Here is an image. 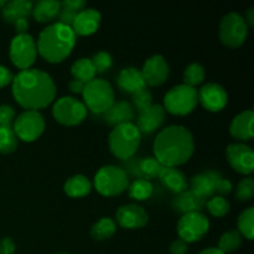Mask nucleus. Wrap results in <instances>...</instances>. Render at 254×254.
<instances>
[{"label": "nucleus", "instance_id": "nucleus-17", "mask_svg": "<svg viewBox=\"0 0 254 254\" xmlns=\"http://www.w3.org/2000/svg\"><path fill=\"white\" fill-rule=\"evenodd\" d=\"M165 122V109L160 104H151L139 112L136 128L140 134H151L158 130Z\"/></svg>", "mask_w": 254, "mask_h": 254}, {"label": "nucleus", "instance_id": "nucleus-49", "mask_svg": "<svg viewBox=\"0 0 254 254\" xmlns=\"http://www.w3.org/2000/svg\"><path fill=\"white\" fill-rule=\"evenodd\" d=\"M198 254H225L222 251H220L218 248H207V250H203L202 252H200Z\"/></svg>", "mask_w": 254, "mask_h": 254}, {"label": "nucleus", "instance_id": "nucleus-14", "mask_svg": "<svg viewBox=\"0 0 254 254\" xmlns=\"http://www.w3.org/2000/svg\"><path fill=\"white\" fill-rule=\"evenodd\" d=\"M198 102L208 112H220L227 106L228 96L226 89L218 83H206L197 92Z\"/></svg>", "mask_w": 254, "mask_h": 254}, {"label": "nucleus", "instance_id": "nucleus-12", "mask_svg": "<svg viewBox=\"0 0 254 254\" xmlns=\"http://www.w3.org/2000/svg\"><path fill=\"white\" fill-rule=\"evenodd\" d=\"M210 228V221L202 212H191L183 215L178 222V233L180 240L186 243L200 241Z\"/></svg>", "mask_w": 254, "mask_h": 254}, {"label": "nucleus", "instance_id": "nucleus-2", "mask_svg": "<svg viewBox=\"0 0 254 254\" xmlns=\"http://www.w3.org/2000/svg\"><path fill=\"white\" fill-rule=\"evenodd\" d=\"M195 150L192 134L181 126H170L159 131L154 140V158L163 166L178 168L188 163Z\"/></svg>", "mask_w": 254, "mask_h": 254}, {"label": "nucleus", "instance_id": "nucleus-45", "mask_svg": "<svg viewBox=\"0 0 254 254\" xmlns=\"http://www.w3.org/2000/svg\"><path fill=\"white\" fill-rule=\"evenodd\" d=\"M188 253V243L183 240H176L171 243L170 254H186Z\"/></svg>", "mask_w": 254, "mask_h": 254}, {"label": "nucleus", "instance_id": "nucleus-8", "mask_svg": "<svg viewBox=\"0 0 254 254\" xmlns=\"http://www.w3.org/2000/svg\"><path fill=\"white\" fill-rule=\"evenodd\" d=\"M248 25L238 12H230L223 16L220 24V40L225 46L237 49L247 39Z\"/></svg>", "mask_w": 254, "mask_h": 254}, {"label": "nucleus", "instance_id": "nucleus-39", "mask_svg": "<svg viewBox=\"0 0 254 254\" xmlns=\"http://www.w3.org/2000/svg\"><path fill=\"white\" fill-rule=\"evenodd\" d=\"M151 101H153V96H151L150 91L145 87V88L140 89V91L135 92V93L133 94V98H131V104H133V106L131 107L135 108L138 112H140L143 111V109L150 107L151 104H153Z\"/></svg>", "mask_w": 254, "mask_h": 254}, {"label": "nucleus", "instance_id": "nucleus-20", "mask_svg": "<svg viewBox=\"0 0 254 254\" xmlns=\"http://www.w3.org/2000/svg\"><path fill=\"white\" fill-rule=\"evenodd\" d=\"M117 84L122 92L130 94H134L146 87L141 71L135 67H126L122 69L117 78Z\"/></svg>", "mask_w": 254, "mask_h": 254}, {"label": "nucleus", "instance_id": "nucleus-30", "mask_svg": "<svg viewBox=\"0 0 254 254\" xmlns=\"http://www.w3.org/2000/svg\"><path fill=\"white\" fill-rule=\"evenodd\" d=\"M117 225L111 217H102L91 228V236L96 241L109 240L116 233Z\"/></svg>", "mask_w": 254, "mask_h": 254}, {"label": "nucleus", "instance_id": "nucleus-22", "mask_svg": "<svg viewBox=\"0 0 254 254\" xmlns=\"http://www.w3.org/2000/svg\"><path fill=\"white\" fill-rule=\"evenodd\" d=\"M253 121L254 114L252 111H245L240 113L233 118L232 123H231V135L242 141H248L253 139Z\"/></svg>", "mask_w": 254, "mask_h": 254}, {"label": "nucleus", "instance_id": "nucleus-31", "mask_svg": "<svg viewBox=\"0 0 254 254\" xmlns=\"http://www.w3.org/2000/svg\"><path fill=\"white\" fill-rule=\"evenodd\" d=\"M153 184L145 179H138L128 186L129 197L135 201H145L153 195Z\"/></svg>", "mask_w": 254, "mask_h": 254}, {"label": "nucleus", "instance_id": "nucleus-11", "mask_svg": "<svg viewBox=\"0 0 254 254\" xmlns=\"http://www.w3.org/2000/svg\"><path fill=\"white\" fill-rule=\"evenodd\" d=\"M12 130L17 139L26 143L37 140L45 130V119L37 111H25L15 118Z\"/></svg>", "mask_w": 254, "mask_h": 254}, {"label": "nucleus", "instance_id": "nucleus-23", "mask_svg": "<svg viewBox=\"0 0 254 254\" xmlns=\"http://www.w3.org/2000/svg\"><path fill=\"white\" fill-rule=\"evenodd\" d=\"M159 180L161 181V184L169 191H171L175 195H179V193L189 190L188 178L178 168H168V166H164L160 175H159Z\"/></svg>", "mask_w": 254, "mask_h": 254}, {"label": "nucleus", "instance_id": "nucleus-50", "mask_svg": "<svg viewBox=\"0 0 254 254\" xmlns=\"http://www.w3.org/2000/svg\"><path fill=\"white\" fill-rule=\"evenodd\" d=\"M5 4H6V1H5V0H0V9H2Z\"/></svg>", "mask_w": 254, "mask_h": 254}, {"label": "nucleus", "instance_id": "nucleus-27", "mask_svg": "<svg viewBox=\"0 0 254 254\" xmlns=\"http://www.w3.org/2000/svg\"><path fill=\"white\" fill-rule=\"evenodd\" d=\"M91 181L88 180L87 176L83 175L71 176L64 185V191L66 192V195L73 198L84 197L91 192Z\"/></svg>", "mask_w": 254, "mask_h": 254}, {"label": "nucleus", "instance_id": "nucleus-24", "mask_svg": "<svg viewBox=\"0 0 254 254\" xmlns=\"http://www.w3.org/2000/svg\"><path fill=\"white\" fill-rule=\"evenodd\" d=\"M134 118V108L126 101L114 102L113 106L104 113V121L112 127L131 123Z\"/></svg>", "mask_w": 254, "mask_h": 254}, {"label": "nucleus", "instance_id": "nucleus-35", "mask_svg": "<svg viewBox=\"0 0 254 254\" xmlns=\"http://www.w3.org/2000/svg\"><path fill=\"white\" fill-rule=\"evenodd\" d=\"M205 76L206 72L203 66H201L200 64H191L186 67L184 72V84L195 88L197 84L202 83Z\"/></svg>", "mask_w": 254, "mask_h": 254}, {"label": "nucleus", "instance_id": "nucleus-40", "mask_svg": "<svg viewBox=\"0 0 254 254\" xmlns=\"http://www.w3.org/2000/svg\"><path fill=\"white\" fill-rule=\"evenodd\" d=\"M254 196V181L252 178L243 179L237 186L236 197L238 201H250Z\"/></svg>", "mask_w": 254, "mask_h": 254}, {"label": "nucleus", "instance_id": "nucleus-42", "mask_svg": "<svg viewBox=\"0 0 254 254\" xmlns=\"http://www.w3.org/2000/svg\"><path fill=\"white\" fill-rule=\"evenodd\" d=\"M12 79H14L12 72L5 66L0 64V88H4V87L9 86L12 82Z\"/></svg>", "mask_w": 254, "mask_h": 254}, {"label": "nucleus", "instance_id": "nucleus-36", "mask_svg": "<svg viewBox=\"0 0 254 254\" xmlns=\"http://www.w3.org/2000/svg\"><path fill=\"white\" fill-rule=\"evenodd\" d=\"M19 139L12 128H0V153L10 154L16 150Z\"/></svg>", "mask_w": 254, "mask_h": 254}, {"label": "nucleus", "instance_id": "nucleus-21", "mask_svg": "<svg viewBox=\"0 0 254 254\" xmlns=\"http://www.w3.org/2000/svg\"><path fill=\"white\" fill-rule=\"evenodd\" d=\"M171 206L176 212L183 213V215L191 212H201L206 206V200L193 193L191 190H186L176 195V197L171 202Z\"/></svg>", "mask_w": 254, "mask_h": 254}, {"label": "nucleus", "instance_id": "nucleus-10", "mask_svg": "<svg viewBox=\"0 0 254 254\" xmlns=\"http://www.w3.org/2000/svg\"><path fill=\"white\" fill-rule=\"evenodd\" d=\"M52 116L62 126L73 127L86 119L87 108L79 99L73 97H62L52 107Z\"/></svg>", "mask_w": 254, "mask_h": 254}, {"label": "nucleus", "instance_id": "nucleus-44", "mask_svg": "<svg viewBox=\"0 0 254 254\" xmlns=\"http://www.w3.org/2000/svg\"><path fill=\"white\" fill-rule=\"evenodd\" d=\"M15 243L11 238L5 237L0 241V254H14Z\"/></svg>", "mask_w": 254, "mask_h": 254}, {"label": "nucleus", "instance_id": "nucleus-32", "mask_svg": "<svg viewBox=\"0 0 254 254\" xmlns=\"http://www.w3.org/2000/svg\"><path fill=\"white\" fill-rule=\"evenodd\" d=\"M163 168L164 166L154 156H148V158H144L139 161V173L143 176L141 179H145L149 181H150V179L159 178Z\"/></svg>", "mask_w": 254, "mask_h": 254}, {"label": "nucleus", "instance_id": "nucleus-7", "mask_svg": "<svg viewBox=\"0 0 254 254\" xmlns=\"http://www.w3.org/2000/svg\"><path fill=\"white\" fill-rule=\"evenodd\" d=\"M198 103L197 89L186 84L173 87L164 97V109L174 116H188Z\"/></svg>", "mask_w": 254, "mask_h": 254}, {"label": "nucleus", "instance_id": "nucleus-51", "mask_svg": "<svg viewBox=\"0 0 254 254\" xmlns=\"http://www.w3.org/2000/svg\"><path fill=\"white\" fill-rule=\"evenodd\" d=\"M56 254H68V253H56Z\"/></svg>", "mask_w": 254, "mask_h": 254}, {"label": "nucleus", "instance_id": "nucleus-3", "mask_svg": "<svg viewBox=\"0 0 254 254\" xmlns=\"http://www.w3.org/2000/svg\"><path fill=\"white\" fill-rule=\"evenodd\" d=\"M76 45V35L71 26L55 22L45 27L39 35L37 54L50 64H60L71 55Z\"/></svg>", "mask_w": 254, "mask_h": 254}, {"label": "nucleus", "instance_id": "nucleus-13", "mask_svg": "<svg viewBox=\"0 0 254 254\" xmlns=\"http://www.w3.org/2000/svg\"><path fill=\"white\" fill-rule=\"evenodd\" d=\"M226 156L233 170L242 175H250L254 171V153L252 148L243 143L228 145Z\"/></svg>", "mask_w": 254, "mask_h": 254}, {"label": "nucleus", "instance_id": "nucleus-26", "mask_svg": "<svg viewBox=\"0 0 254 254\" xmlns=\"http://www.w3.org/2000/svg\"><path fill=\"white\" fill-rule=\"evenodd\" d=\"M60 10H61V2L56 0H41L37 1L32 6L31 15L35 20L42 24L51 22L55 17L59 16Z\"/></svg>", "mask_w": 254, "mask_h": 254}, {"label": "nucleus", "instance_id": "nucleus-4", "mask_svg": "<svg viewBox=\"0 0 254 254\" xmlns=\"http://www.w3.org/2000/svg\"><path fill=\"white\" fill-rule=\"evenodd\" d=\"M141 134L135 124L127 123L114 127L108 138L112 154L121 160H128L135 155L140 145Z\"/></svg>", "mask_w": 254, "mask_h": 254}, {"label": "nucleus", "instance_id": "nucleus-16", "mask_svg": "<svg viewBox=\"0 0 254 254\" xmlns=\"http://www.w3.org/2000/svg\"><path fill=\"white\" fill-rule=\"evenodd\" d=\"M117 222L126 230H138L148 223V213L136 203L123 205L116 213Z\"/></svg>", "mask_w": 254, "mask_h": 254}, {"label": "nucleus", "instance_id": "nucleus-29", "mask_svg": "<svg viewBox=\"0 0 254 254\" xmlns=\"http://www.w3.org/2000/svg\"><path fill=\"white\" fill-rule=\"evenodd\" d=\"M71 73L73 76V79L82 82V83H88L92 79H94L96 71H94L93 64L91 59H79L72 64Z\"/></svg>", "mask_w": 254, "mask_h": 254}, {"label": "nucleus", "instance_id": "nucleus-18", "mask_svg": "<svg viewBox=\"0 0 254 254\" xmlns=\"http://www.w3.org/2000/svg\"><path fill=\"white\" fill-rule=\"evenodd\" d=\"M222 179L220 173L215 170H207L197 174L190 180V190L200 197L211 198L215 196L218 181Z\"/></svg>", "mask_w": 254, "mask_h": 254}, {"label": "nucleus", "instance_id": "nucleus-25", "mask_svg": "<svg viewBox=\"0 0 254 254\" xmlns=\"http://www.w3.org/2000/svg\"><path fill=\"white\" fill-rule=\"evenodd\" d=\"M32 4L29 0H12L6 1L1 9L2 19L10 24H15L17 20L27 19L32 12Z\"/></svg>", "mask_w": 254, "mask_h": 254}, {"label": "nucleus", "instance_id": "nucleus-46", "mask_svg": "<svg viewBox=\"0 0 254 254\" xmlns=\"http://www.w3.org/2000/svg\"><path fill=\"white\" fill-rule=\"evenodd\" d=\"M14 26H15V30H16L17 35L27 34V29H29V21H27V19L17 20V21L14 24Z\"/></svg>", "mask_w": 254, "mask_h": 254}, {"label": "nucleus", "instance_id": "nucleus-1", "mask_svg": "<svg viewBox=\"0 0 254 254\" xmlns=\"http://www.w3.org/2000/svg\"><path fill=\"white\" fill-rule=\"evenodd\" d=\"M11 91L17 104L26 111L46 108L54 102L57 88L49 73L37 68L20 71L11 82Z\"/></svg>", "mask_w": 254, "mask_h": 254}, {"label": "nucleus", "instance_id": "nucleus-48", "mask_svg": "<svg viewBox=\"0 0 254 254\" xmlns=\"http://www.w3.org/2000/svg\"><path fill=\"white\" fill-rule=\"evenodd\" d=\"M246 22H248L247 25H250V26H253L254 25V9L253 7H251V9L248 10L247 20H246Z\"/></svg>", "mask_w": 254, "mask_h": 254}, {"label": "nucleus", "instance_id": "nucleus-5", "mask_svg": "<svg viewBox=\"0 0 254 254\" xmlns=\"http://www.w3.org/2000/svg\"><path fill=\"white\" fill-rule=\"evenodd\" d=\"M82 96L86 108L94 114H104L116 102L111 83L102 78H94L86 83Z\"/></svg>", "mask_w": 254, "mask_h": 254}, {"label": "nucleus", "instance_id": "nucleus-9", "mask_svg": "<svg viewBox=\"0 0 254 254\" xmlns=\"http://www.w3.org/2000/svg\"><path fill=\"white\" fill-rule=\"evenodd\" d=\"M9 56L12 64L25 71L31 68L37 57L36 42L29 34L16 35L10 42Z\"/></svg>", "mask_w": 254, "mask_h": 254}, {"label": "nucleus", "instance_id": "nucleus-6", "mask_svg": "<svg viewBox=\"0 0 254 254\" xmlns=\"http://www.w3.org/2000/svg\"><path fill=\"white\" fill-rule=\"evenodd\" d=\"M93 184L96 190L102 196L114 197L128 190L129 179L123 169L118 166L107 165L97 171Z\"/></svg>", "mask_w": 254, "mask_h": 254}, {"label": "nucleus", "instance_id": "nucleus-43", "mask_svg": "<svg viewBox=\"0 0 254 254\" xmlns=\"http://www.w3.org/2000/svg\"><path fill=\"white\" fill-rule=\"evenodd\" d=\"M232 191V183L230 180H226V179H221L217 184V188H216V193H218V196H227L228 193H231Z\"/></svg>", "mask_w": 254, "mask_h": 254}, {"label": "nucleus", "instance_id": "nucleus-15", "mask_svg": "<svg viewBox=\"0 0 254 254\" xmlns=\"http://www.w3.org/2000/svg\"><path fill=\"white\" fill-rule=\"evenodd\" d=\"M169 73H170L169 64L161 55H154L149 57L141 69L145 84L151 87H159L165 83Z\"/></svg>", "mask_w": 254, "mask_h": 254}, {"label": "nucleus", "instance_id": "nucleus-19", "mask_svg": "<svg viewBox=\"0 0 254 254\" xmlns=\"http://www.w3.org/2000/svg\"><path fill=\"white\" fill-rule=\"evenodd\" d=\"M101 12L96 9H84L76 16L71 27L74 35L79 36H89L97 32L101 25Z\"/></svg>", "mask_w": 254, "mask_h": 254}, {"label": "nucleus", "instance_id": "nucleus-33", "mask_svg": "<svg viewBox=\"0 0 254 254\" xmlns=\"http://www.w3.org/2000/svg\"><path fill=\"white\" fill-rule=\"evenodd\" d=\"M238 232L247 240L252 241L254 237V208L250 207L243 211L238 217Z\"/></svg>", "mask_w": 254, "mask_h": 254}, {"label": "nucleus", "instance_id": "nucleus-34", "mask_svg": "<svg viewBox=\"0 0 254 254\" xmlns=\"http://www.w3.org/2000/svg\"><path fill=\"white\" fill-rule=\"evenodd\" d=\"M242 245V236L237 230L228 231L223 233L218 242V250L222 251L223 253H231L237 251Z\"/></svg>", "mask_w": 254, "mask_h": 254}, {"label": "nucleus", "instance_id": "nucleus-47", "mask_svg": "<svg viewBox=\"0 0 254 254\" xmlns=\"http://www.w3.org/2000/svg\"><path fill=\"white\" fill-rule=\"evenodd\" d=\"M86 84L82 83V82L77 81V79H72L71 82L68 83V88L72 93H76V94H82L83 92V88Z\"/></svg>", "mask_w": 254, "mask_h": 254}, {"label": "nucleus", "instance_id": "nucleus-41", "mask_svg": "<svg viewBox=\"0 0 254 254\" xmlns=\"http://www.w3.org/2000/svg\"><path fill=\"white\" fill-rule=\"evenodd\" d=\"M15 121V111L11 106H0V128H12Z\"/></svg>", "mask_w": 254, "mask_h": 254}, {"label": "nucleus", "instance_id": "nucleus-38", "mask_svg": "<svg viewBox=\"0 0 254 254\" xmlns=\"http://www.w3.org/2000/svg\"><path fill=\"white\" fill-rule=\"evenodd\" d=\"M92 64H93L94 71L96 73H104L108 71L112 66H113V60L112 56L106 51H99L93 55L91 59Z\"/></svg>", "mask_w": 254, "mask_h": 254}, {"label": "nucleus", "instance_id": "nucleus-28", "mask_svg": "<svg viewBox=\"0 0 254 254\" xmlns=\"http://www.w3.org/2000/svg\"><path fill=\"white\" fill-rule=\"evenodd\" d=\"M87 2L84 0H64L61 2V10H60L59 19L61 24L71 26L77 15L86 9Z\"/></svg>", "mask_w": 254, "mask_h": 254}, {"label": "nucleus", "instance_id": "nucleus-37", "mask_svg": "<svg viewBox=\"0 0 254 254\" xmlns=\"http://www.w3.org/2000/svg\"><path fill=\"white\" fill-rule=\"evenodd\" d=\"M206 207L213 217H223L230 211V202L222 196H213L206 201Z\"/></svg>", "mask_w": 254, "mask_h": 254}]
</instances>
